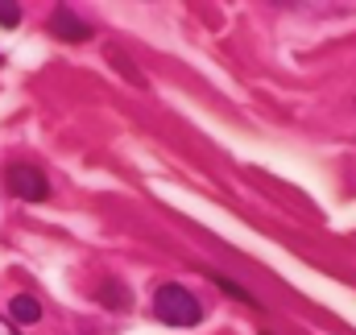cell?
I'll use <instances>...</instances> for the list:
<instances>
[{
	"label": "cell",
	"mask_w": 356,
	"mask_h": 335,
	"mask_svg": "<svg viewBox=\"0 0 356 335\" xmlns=\"http://www.w3.org/2000/svg\"><path fill=\"white\" fill-rule=\"evenodd\" d=\"M4 186H8L17 199H25V203L50 199V178L33 166V162H13V166L4 170Z\"/></svg>",
	"instance_id": "obj_2"
},
{
	"label": "cell",
	"mask_w": 356,
	"mask_h": 335,
	"mask_svg": "<svg viewBox=\"0 0 356 335\" xmlns=\"http://www.w3.org/2000/svg\"><path fill=\"white\" fill-rule=\"evenodd\" d=\"M0 63H4V58H0Z\"/></svg>",
	"instance_id": "obj_8"
},
{
	"label": "cell",
	"mask_w": 356,
	"mask_h": 335,
	"mask_svg": "<svg viewBox=\"0 0 356 335\" xmlns=\"http://www.w3.org/2000/svg\"><path fill=\"white\" fill-rule=\"evenodd\" d=\"M17 21H21V4H0V25L13 29Z\"/></svg>",
	"instance_id": "obj_6"
},
{
	"label": "cell",
	"mask_w": 356,
	"mask_h": 335,
	"mask_svg": "<svg viewBox=\"0 0 356 335\" xmlns=\"http://www.w3.org/2000/svg\"><path fill=\"white\" fill-rule=\"evenodd\" d=\"M154 319L166 323V327H199L203 307H199V298H195L186 286L162 281V286L154 290Z\"/></svg>",
	"instance_id": "obj_1"
},
{
	"label": "cell",
	"mask_w": 356,
	"mask_h": 335,
	"mask_svg": "<svg viewBox=\"0 0 356 335\" xmlns=\"http://www.w3.org/2000/svg\"><path fill=\"white\" fill-rule=\"evenodd\" d=\"M50 33H54V38H63V42H88L91 25H88V21H79L71 8H54V17H50Z\"/></svg>",
	"instance_id": "obj_3"
},
{
	"label": "cell",
	"mask_w": 356,
	"mask_h": 335,
	"mask_svg": "<svg viewBox=\"0 0 356 335\" xmlns=\"http://www.w3.org/2000/svg\"><path fill=\"white\" fill-rule=\"evenodd\" d=\"M216 286H220L224 294H232V298H241V302H249V307H253V294H249V290H241L236 281H228V277H216Z\"/></svg>",
	"instance_id": "obj_5"
},
{
	"label": "cell",
	"mask_w": 356,
	"mask_h": 335,
	"mask_svg": "<svg viewBox=\"0 0 356 335\" xmlns=\"http://www.w3.org/2000/svg\"><path fill=\"white\" fill-rule=\"evenodd\" d=\"M0 335H17V327H13L8 319H0Z\"/></svg>",
	"instance_id": "obj_7"
},
{
	"label": "cell",
	"mask_w": 356,
	"mask_h": 335,
	"mask_svg": "<svg viewBox=\"0 0 356 335\" xmlns=\"http://www.w3.org/2000/svg\"><path fill=\"white\" fill-rule=\"evenodd\" d=\"M8 319L17 327H33V323H42V302L33 294H13L8 298Z\"/></svg>",
	"instance_id": "obj_4"
}]
</instances>
